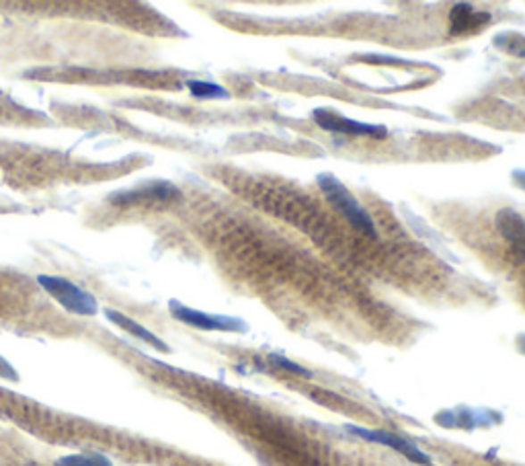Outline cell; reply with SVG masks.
I'll list each match as a JSON object with an SVG mask.
<instances>
[{"instance_id": "cell-1", "label": "cell", "mask_w": 525, "mask_h": 466, "mask_svg": "<svg viewBox=\"0 0 525 466\" xmlns=\"http://www.w3.org/2000/svg\"><path fill=\"white\" fill-rule=\"evenodd\" d=\"M319 185H321L324 197H327V200L333 204L335 208L341 212V214L347 218V221L354 224L359 232H363V235L374 237V238L378 237L371 216L362 208V204H359L355 197L349 194V189L345 187V185L338 181L337 177L322 173V175H319Z\"/></svg>"}, {"instance_id": "cell-2", "label": "cell", "mask_w": 525, "mask_h": 466, "mask_svg": "<svg viewBox=\"0 0 525 466\" xmlns=\"http://www.w3.org/2000/svg\"><path fill=\"white\" fill-rule=\"evenodd\" d=\"M38 284L44 287V290L58 300V303L74 314H82V317H93V314L99 312V306H96V300L93 294L82 290L71 279L58 278V276H39Z\"/></svg>"}, {"instance_id": "cell-3", "label": "cell", "mask_w": 525, "mask_h": 466, "mask_svg": "<svg viewBox=\"0 0 525 466\" xmlns=\"http://www.w3.org/2000/svg\"><path fill=\"white\" fill-rule=\"evenodd\" d=\"M171 312L172 317L181 320V323L204 329V331H226V333L248 331L245 320L234 319V317H224V314H207L202 311H196V308H189L181 303H177V300H171Z\"/></svg>"}, {"instance_id": "cell-4", "label": "cell", "mask_w": 525, "mask_h": 466, "mask_svg": "<svg viewBox=\"0 0 525 466\" xmlns=\"http://www.w3.org/2000/svg\"><path fill=\"white\" fill-rule=\"evenodd\" d=\"M312 120L319 123L322 129L335 134H347V136H371V138H386L388 132L382 126H370V123H362L355 120L345 118V115H338L335 112H329V109H314Z\"/></svg>"}, {"instance_id": "cell-5", "label": "cell", "mask_w": 525, "mask_h": 466, "mask_svg": "<svg viewBox=\"0 0 525 466\" xmlns=\"http://www.w3.org/2000/svg\"><path fill=\"white\" fill-rule=\"evenodd\" d=\"M347 431H351V434L357 436V437H362V440H365V442L382 444V446H388L392 450H396L403 456L409 458V461L417 462V464H431V458L427 456L425 452H421L417 446H412V444L406 442L404 437L390 434V431L365 429V428H359V426H347Z\"/></svg>"}, {"instance_id": "cell-6", "label": "cell", "mask_w": 525, "mask_h": 466, "mask_svg": "<svg viewBox=\"0 0 525 466\" xmlns=\"http://www.w3.org/2000/svg\"><path fill=\"white\" fill-rule=\"evenodd\" d=\"M179 197H181V191H179L175 185L167 181H156L138 189L120 191V194H113L109 200L120 205H129V204H146V202H172V200H179Z\"/></svg>"}, {"instance_id": "cell-7", "label": "cell", "mask_w": 525, "mask_h": 466, "mask_svg": "<svg viewBox=\"0 0 525 466\" xmlns=\"http://www.w3.org/2000/svg\"><path fill=\"white\" fill-rule=\"evenodd\" d=\"M496 226L499 232L507 241L513 245V249L525 257V221L521 214H517L515 210L505 208L496 214Z\"/></svg>"}, {"instance_id": "cell-8", "label": "cell", "mask_w": 525, "mask_h": 466, "mask_svg": "<svg viewBox=\"0 0 525 466\" xmlns=\"http://www.w3.org/2000/svg\"><path fill=\"white\" fill-rule=\"evenodd\" d=\"M490 15L485 11H474L470 4H454V9L450 12V31L454 36H460V33L466 31H474L488 23Z\"/></svg>"}, {"instance_id": "cell-9", "label": "cell", "mask_w": 525, "mask_h": 466, "mask_svg": "<svg viewBox=\"0 0 525 466\" xmlns=\"http://www.w3.org/2000/svg\"><path fill=\"white\" fill-rule=\"evenodd\" d=\"M105 317H107L109 320H112L113 325L121 327L123 331H128V333L134 335V337L142 339V341H146V344H150L152 347H156L158 352H169V345L164 344V341L158 339L154 333H150L146 327H142L140 323H136V320H131L129 317H126V314H121V312H117V311H112V308H107V311H105Z\"/></svg>"}, {"instance_id": "cell-10", "label": "cell", "mask_w": 525, "mask_h": 466, "mask_svg": "<svg viewBox=\"0 0 525 466\" xmlns=\"http://www.w3.org/2000/svg\"><path fill=\"white\" fill-rule=\"evenodd\" d=\"M188 87H189L193 97H197V99H228L226 88L213 85V82L189 80Z\"/></svg>"}, {"instance_id": "cell-11", "label": "cell", "mask_w": 525, "mask_h": 466, "mask_svg": "<svg viewBox=\"0 0 525 466\" xmlns=\"http://www.w3.org/2000/svg\"><path fill=\"white\" fill-rule=\"evenodd\" d=\"M56 466H113L103 454H72L60 458Z\"/></svg>"}, {"instance_id": "cell-12", "label": "cell", "mask_w": 525, "mask_h": 466, "mask_svg": "<svg viewBox=\"0 0 525 466\" xmlns=\"http://www.w3.org/2000/svg\"><path fill=\"white\" fill-rule=\"evenodd\" d=\"M269 360L273 362L275 366H279V368H283V370H292L294 374H298V376H310V372L306 368H302V366H298V364H294V362H289V360H286V358H281V355H278V354H273V355H269Z\"/></svg>"}]
</instances>
